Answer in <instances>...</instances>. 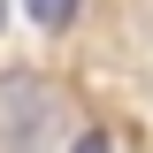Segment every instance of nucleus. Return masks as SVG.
Wrapping results in <instances>:
<instances>
[{"label":"nucleus","mask_w":153,"mask_h":153,"mask_svg":"<svg viewBox=\"0 0 153 153\" xmlns=\"http://www.w3.org/2000/svg\"><path fill=\"white\" fill-rule=\"evenodd\" d=\"M0 23H8V0H0Z\"/></svg>","instance_id":"f03ea898"},{"label":"nucleus","mask_w":153,"mask_h":153,"mask_svg":"<svg viewBox=\"0 0 153 153\" xmlns=\"http://www.w3.org/2000/svg\"><path fill=\"white\" fill-rule=\"evenodd\" d=\"M23 8H31V23H38V31H69V16L84 8V0H23Z\"/></svg>","instance_id":"f257e3e1"}]
</instances>
